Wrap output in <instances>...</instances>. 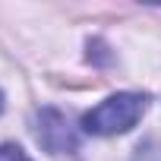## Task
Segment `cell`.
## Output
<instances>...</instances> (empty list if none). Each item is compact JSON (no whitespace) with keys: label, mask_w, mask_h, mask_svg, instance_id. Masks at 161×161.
Returning a JSON list of instances; mask_svg holds the SVG:
<instances>
[{"label":"cell","mask_w":161,"mask_h":161,"mask_svg":"<svg viewBox=\"0 0 161 161\" xmlns=\"http://www.w3.org/2000/svg\"><path fill=\"white\" fill-rule=\"evenodd\" d=\"M0 111H3V95H0Z\"/></svg>","instance_id":"cell-5"},{"label":"cell","mask_w":161,"mask_h":161,"mask_svg":"<svg viewBox=\"0 0 161 161\" xmlns=\"http://www.w3.org/2000/svg\"><path fill=\"white\" fill-rule=\"evenodd\" d=\"M0 161H32V158H29L25 148L16 145V142H0Z\"/></svg>","instance_id":"cell-4"},{"label":"cell","mask_w":161,"mask_h":161,"mask_svg":"<svg viewBox=\"0 0 161 161\" xmlns=\"http://www.w3.org/2000/svg\"><path fill=\"white\" fill-rule=\"evenodd\" d=\"M133 161H161V139L158 136H148L136 145L133 152Z\"/></svg>","instance_id":"cell-3"},{"label":"cell","mask_w":161,"mask_h":161,"mask_svg":"<svg viewBox=\"0 0 161 161\" xmlns=\"http://www.w3.org/2000/svg\"><path fill=\"white\" fill-rule=\"evenodd\" d=\"M32 130L47 155L63 158V155H79V148H82V126H76V120L60 108H38Z\"/></svg>","instance_id":"cell-2"},{"label":"cell","mask_w":161,"mask_h":161,"mask_svg":"<svg viewBox=\"0 0 161 161\" xmlns=\"http://www.w3.org/2000/svg\"><path fill=\"white\" fill-rule=\"evenodd\" d=\"M148 92H114L108 95L101 104H95L92 111L82 114L79 126L89 136H120V133H130L142 114L148 111Z\"/></svg>","instance_id":"cell-1"}]
</instances>
